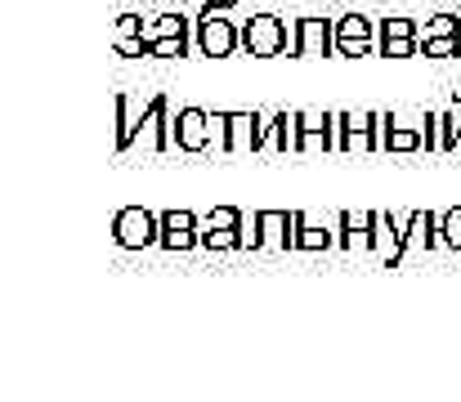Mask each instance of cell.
Here are the masks:
<instances>
[{"label": "cell", "mask_w": 461, "mask_h": 402, "mask_svg": "<svg viewBox=\"0 0 461 402\" xmlns=\"http://www.w3.org/2000/svg\"><path fill=\"white\" fill-rule=\"evenodd\" d=\"M117 152L126 156L135 143H149L153 152H170L175 147V117H170V99L153 94V99H135V94H117Z\"/></svg>", "instance_id": "1"}, {"label": "cell", "mask_w": 461, "mask_h": 402, "mask_svg": "<svg viewBox=\"0 0 461 402\" xmlns=\"http://www.w3.org/2000/svg\"><path fill=\"white\" fill-rule=\"evenodd\" d=\"M274 117L269 112H211V147L215 152H269Z\"/></svg>", "instance_id": "2"}, {"label": "cell", "mask_w": 461, "mask_h": 402, "mask_svg": "<svg viewBox=\"0 0 461 402\" xmlns=\"http://www.w3.org/2000/svg\"><path fill=\"white\" fill-rule=\"evenodd\" d=\"M242 49L251 58H274L283 49H292V22H283L278 13H256L242 22Z\"/></svg>", "instance_id": "3"}, {"label": "cell", "mask_w": 461, "mask_h": 402, "mask_svg": "<svg viewBox=\"0 0 461 402\" xmlns=\"http://www.w3.org/2000/svg\"><path fill=\"white\" fill-rule=\"evenodd\" d=\"M113 242L126 251H149L161 246V215L144 210V206H126L113 215Z\"/></svg>", "instance_id": "4"}, {"label": "cell", "mask_w": 461, "mask_h": 402, "mask_svg": "<svg viewBox=\"0 0 461 402\" xmlns=\"http://www.w3.org/2000/svg\"><path fill=\"white\" fill-rule=\"evenodd\" d=\"M336 152H381V112H336Z\"/></svg>", "instance_id": "5"}, {"label": "cell", "mask_w": 461, "mask_h": 402, "mask_svg": "<svg viewBox=\"0 0 461 402\" xmlns=\"http://www.w3.org/2000/svg\"><path fill=\"white\" fill-rule=\"evenodd\" d=\"M336 54V18H296L292 22V58Z\"/></svg>", "instance_id": "6"}, {"label": "cell", "mask_w": 461, "mask_h": 402, "mask_svg": "<svg viewBox=\"0 0 461 402\" xmlns=\"http://www.w3.org/2000/svg\"><path fill=\"white\" fill-rule=\"evenodd\" d=\"M376 40H381V22H372L367 13H345V18H336V54H340V58L376 54Z\"/></svg>", "instance_id": "7"}, {"label": "cell", "mask_w": 461, "mask_h": 402, "mask_svg": "<svg viewBox=\"0 0 461 402\" xmlns=\"http://www.w3.org/2000/svg\"><path fill=\"white\" fill-rule=\"evenodd\" d=\"M242 49V27L233 18H197V54L206 58H233Z\"/></svg>", "instance_id": "8"}, {"label": "cell", "mask_w": 461, "mask_h": 402, "mask_svg": "<svg viewBox=\"0 0 461 402\" xmlns=\"http://www.w3.org/2000/svg\"><path fill=\"white\" fill-rule=\"evenodd\" d=\"M256 251H296V224L292 210H256Z\"/></svg>", "instance_id": "9"}, {"label": "cell", "mask_w": 461, "mask_h": 402, "mask_svg": "<svg viewBox=\"0 0 461 402\" xmlns=\"http://www.w3.org/2000/svg\"><path fill=\"white\" fill-rule=\"evenodd\" d=\"M381 152H426L421 112L412 117V126L403 112H381Z\"/></svg>", "instance_id": "10"}, {"label": "cell", "mask_w": 461, "mask_h": 402, "mask_svg": "<svg viewBox=\"0 0 461 402\" xmlns=\"http://www.w3.org/2000/svg\"><path fill=\"white\" fill-rule=\"evenodd\" d=\"M161 246L166 251H193V246H202V219L193 210H161Z\"/></svg>", "instance_id": "11"}, {"label": "cell", "mask_w": 461, "mask_h": 402, "mask_svg": "<svg viewBox=\"0 0 461 402\" xmlns=\"http://www.w3.org/2000/svg\"><path fill=\"white\" fill-rule=\"evenodd\" d=\"M376 224H381V210H363V215L340 210V219H336L340 251H372V242H376Z\"/></svg>", "instance_id": "12"}, {"label": "cell", "mask_w": 461, "mask_h": 402, "mask_svg": "<svg viewBox=\"0 0 461 402\" xmlns=\"http://www.w3.org/2000/svg\"><path fill=\"white\" fill-rule=\"evenodd\" d=\"M296 117H301L296 156H305V152H336V112H296Z\"/></svg>", "instance_id": "13"}, {"label": "cell", "mask_w": 461, "mask_h": 402, "mask_svg": "<svg viewBox=\"0 0 461 402\" xmlns=\"http://www.w3.org/2000/svg\"><path fill=\"white\" fill-rule=\"evenodd\" d=\"M175 147L179 152H206L211 147V112L206 108H179V117H175Z\"/></svg>", "instance_id": "14"}, {"label": "cell", "mask_w": 461, "mask_h": 402, "mask_svg": "<svg viewBox=\"0 0 461 402\" xmlns=\"http://www.w3.org/2000/svg\"><path fill=\"white\" fill-rule=\"evenodd\" d=\"M376 54L381 58H412L417 54V22L412 18H381Z\"/></svg>", "instance_id": "15"}, {"label": "cell", "mask_w": 461, "mask_h": 402, "mask_svg": "<svg viewBox=\"0 0 461 402\" xmlns=\"http://www.w3.org/2000/svg\"><path fill=\"white\" fill-rule=\"evenodd\" d=\"M435 246H444V237H439V215L412 210V215H408V228H403V255H412V251H435Z\"/></svg>", "instance_id": "16"}, {"label": "cell", "mask_w": 461, "mask_h": 402, "mask_svg": "<svg viewBox=\"0 0 461 402\" xmlns=\"http://www.w3.org/2000/svg\"><path fill=\"white\" fill-rule=\"evenodd\" d=\"M403 228H408V219L394 224V215L381 210V224H376V242H372V251H376V260H381L385 268L403 264Z\"/></svg>", "instance_id": "17"}, {"label": "cell", "mask_w": 461, "mask_h": 402, "mask_svg": "<svg viewBox=\"0 0 461 402\" xmlns=\"http://www.w3.org/2000/svg\"><path fill=\"white\" fill-rule=\"evenodd\" d=\"M292 224H296V251H331V246H340V237L331 228L309 224L305 210H292Z\"/></svg>", "instance_id": "18"}, {"label": "cell", "mask_w": 461, "mask_h": 402, "mask_svg": "<svg viewBox=\"0 0 461 402\" xmlns=\"http://www.w3.org/2000/svg\"><path fill=\"white\" fill-rule=\"evenodd\" d=\"M296 138H301V117L296 112H274V134H269V152H296Z\"/></svg>", "instance_id": "19"}, {"label": "cell", "mask_w": 461, "mask_h": 402, "mask_svg": "<svg viewBox=\"0 0 461 402\" xmlns=\"http://www.w3.org/2000/svg\"><path fill=\"white\" fill-rule=\"evenodd\" d=\"M251 237L242 228H215V224H202V246L206 251H242Z\"/></svg>", "instance_id": "20"}, {"label": "cell", "mask_w": 461, "mask_h": 402, "mask_svg": "<svg viewBox=\"0 0 461 402\" xmlns=\"http://www.w3.org/2000/svg\"><path fill=\"white\" fill-rule=\"evenodd\" d=\"M430 36H461V18L457 13H435L417 27V40H430Z\"/></svg>", "instance_id": "21"}, {"label": "cell", "mask_w": 461, "mask_h": 402, "mask_svg": "<svg viewBox=\"0 0 461 402\" xmlns=\"http://www.w3.org/2000/svg\"><path fill=\"white\" fill-rule=\"evenodd\" d=\"M417 54H426V58H457L461 36H430V40H417Z\"/></svg>", "instance_id": "22"}, {"label": "cell", "mask_w": 461, "mask_h": 402, "mask_svg": "<svg viewBox=\"0 0 461 402\" xmlns=\"http://www.w3.org/2000/svg\"><path fill=\"white\" fill-rule=\"evenodd\" d=\"M461 147V112H439V152H457Z\"/></svg>", "instance_id": "23"}, {"label": "cell", "mask_w": 461, "mask_h": 402, "mask_svg": "<svg viewBox=\"0 0 461 402\" xmlns=\"http://www.w3.org/2000/svg\"><path fill=\"white\" fill-rule=\"evenodd\" d=\"M439 237H444L448 251H461V206H453V210L439 215Z\"/></svg>", "instance_id": "24"}, {"label": "cell", "mask_w": 461, "mask_h": 402, "mask_svg": "<svg viewBox=\"0 0 461 402\" xmlns=\"http://www.w3.org/2000/svg\"><path fill=\"white\" fill-rule=\"evenodd\" d=\"M202 224H215V228H242V210H238V206H215Z\"/></svg>", "instance_id": "25"}, {"label": "cell", "mask_w": 461, "mask_h": 402, "mask_svg": "<svg viewBox=\"0 0 461 402\" xmlns=\"http://www.w3.org/2000/svg\"><path fill=\"white\" fill-rule=\"evenodd\" d=\"M131 36H144V18L140 13H122L117 27H113V40H131Z\"/></svg>", "instance_id": "26"}, {"label": "cell", "mask_w": 461, "mask_h": 402, "mask_svg": "<svg viewBox=\"0 0 461 402\" xmlns=\"http://www.w3.org/2000/svg\"><path fill=\"white\" fill-rule=\"evenodd\" d=\"M421 134H426V152H439V112H421Z\"/></svg>", "instance_id": "27"}, {"label": "cell", "mask_w": 461, "mask_h": 402, "mask_svg": "<svg viewBox=\"0 0 461 402\" xmlns=\"http://www.w3.org/2000/svg\"><path fill=\"white\" fill-rule=\"evenodd\" d=\"M229 18V13H238V0H206L202 9H197V18Z\"/></svg>", "instance_id": "28"}]
</instances>
